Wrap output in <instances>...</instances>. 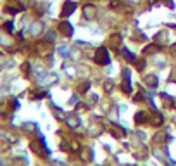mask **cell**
<instances>
[{
    "instance_id": "cell-5",
    "label": "cell",
    "mask_w": 176,
    "mask_h": 166,
    "mask_svg": "<svg viewBox=\"0 0 176 166\" xmlns=\"http://www.w3.org/2000/svg\"><path fill=\"white\" fill-rule=\"evenodd\" d=\"M4 28H5V30H9V33H12V23H5V24H4Z\"/></svg>"
},
{
    "instance_id": "cell-3",
    "label": "cell",
    "mask_w": 176,
    "mask_h": 166,
    "mask_svg": "<svg viewBox=\"0 0 176 166\" xmlns=\"http://www.w3.org/2000/svg\"><path fill=\"white\" fill-rule=\"evenodd\" d=\"M74 9H76V4H74V2H66L64 9H62V17H66L67 14H71Z\"/></svg>"
},
{
    "instance_id": "cell-4",
    "label": "cell",
    "mask_w": 176,
    "mask_h": 166,
    "mask_svg": "<svg viewBox=\"0 0 176 166\" xmlns=\"http://www.w3.org/2000/svg\"><path fill=\"white\" fill-rule=\"evenodd\" d=\"M135 119H136V123H143V121H147V116H145V113H138L135 116Z\"/></svg>"
},
{
    "instance_id": "cell-1",
    "label": "cell",
    "mask_w": 176,
    "mask_h": 166,
    "mask_svg": "<svg viewBox=\"0 0 176 166\" xmlns=\"http://www.w3.org/2000/svg\"><path fill=\"white\" fill-rule=\"evenodd\" d=\"M109 61H111V55L107 52V48L100 47L95 52V62H98V64H109Z\"/></svg>"
},
{
    "instance_id": "cell-2",
    "label": "cell",
    "mask_w": 176,
    "mask_h": 166,
    "mask_svg": "<svg viewBox=\"0 0 176 166\" xmlns=\"http://www.w3.org/2000/svg\"><path fill=\"white\" fill-rule=\"evenodd\" d=\"M59 30L62 31V35H67V37H71V35H73V26H71L69 23H60Z\"/></svg>"
}]
</instances>
